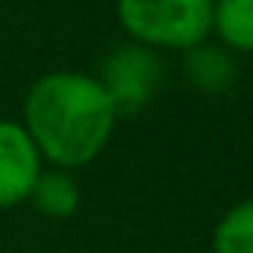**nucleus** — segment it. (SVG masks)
I'll list each match as a JSON object with an SVG mask.
<instances>
[{
	"instance_id": "nucleus-1",
	"label": "nucleus",
	"mask_w": 253,
	"mask_h": 253,
	"mask_svg": "<svg viewBox=\"0 0 253 253\" xmlns=\"http://www.w3.org/2000/svg\"><path fill=\"white\" fill-rule=\"evenodd\" d=\"M24 118L39 156L62 168H77L106 147L115 126V106L97 80L56 71L33 85Z\"/></svg>"
},
{
	"instance_id": "nucleus-2",
	"label": "nucleus",
	"mask_w": 253,
	"mask_h": 253,
	"mask_svg": "<svg viewBox=\"0 0 253 253\" xmlns=\"http://www.w3.org/2000/svg\"><path fill=\"white\" fill-rule=\"evenodd\" d=\"M215 0H118V21L144 47H197L212 30Z\"/></svg>"
},
{
	"instance_id": "nucleus-3",
	"label": "nucleus",
	"mask_w": 253,
	"mask_h": 253,
	"mask_svg": "<svg viewBox=\"0 0 253 253\" xmlns=\"http://www.w3.org/2000/svg\"><path fill=\"white\" fill-rule=\"evenodd\" d=\"M159 77H162V68L150 47L124 44V47L112 50V56L103 65V80H97V83L109 94L115 115H118V112L144 109L159 85Z\"/></svg>"
},
{
	"instance_id": "nucleus-4",
	"label": "nucleus",
	"mask_w": 253,
	"mask_h": 253,
	"mask_svg": "<svg viewBox=\"0 0 253 253\" xmlns=\"http://www.w3.org/2000/svg\"><path fill=\"white\" fill-rule=\"evenodd\" d=\"M42 174V156L27 129L0 121V206H15L30 197Z\"/></svg>"
},
{
	"instance_id": "nucleus-5",
	"label": "nucleus",
	"mask_w": 253,
	"mask_h": 253,
	"mask_svg": "<svg viewBox=\"0 0 253 253\" xmlns=\"http://www.w3.org/2000/svg\"><path fill=\"white\" fill-rule=\"evenodd\" d=\"M186 74L203 91H224L236 80L233 59L221 47H200V44L191 47L189 56H186Z\"/></svg>"
},
{
	"instance_id": "nucleus-6",
	"label": "nucleus",
	"mask_w": 253,
	"mask_h": 253,
	"mask_svg": "<svg viewBox=\"0 0 253 253\" xmlns=\"http://www.w3.org/2000/svg\"><path fill=\"white\" fill-rule=\"evenodd\" d=\"M30 197L50 218H68L80 206V189H77V183L68 174H62V171L39 174V180H36V186L30 191Z\"/></svg>"
},
{
	"instance_id": "nucleus-7",
	"label": "nucleus",
	"mask_w": 253,
	"mask_h": 253,
	"mask_svg": "<svg viewBox=\"0 0 253 253\" xmlns=\"http://www.w3.org/2000/svg\"><path fill=\"white\" fill-rule=\"evenodd\" d=\"M212 27L236 50H253V0H215Z\"/></svg>"
},
{
	"instance_id": "nucleus-8",
	"label": "nucleus",
	"mask_w": 253,
	"mask_h": 253,
	"mask_svg": "<svg viewBox=\"0 0 253 253\" xmlns=\"http://www.w3.org/2000/svg\"><path fill=\"white\" fill-rule=\"evenodd\" d=\"M212 248L215 253H253V200L233 206L221 218Z\"/></svg>"
}]
</instances>
